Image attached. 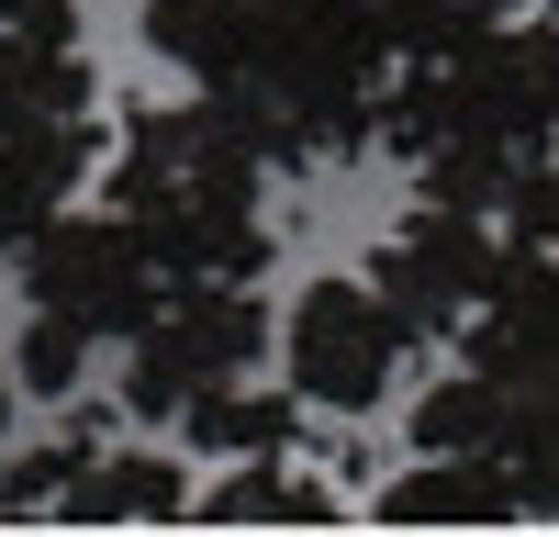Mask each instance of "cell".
Masks as SVG:
<instances>
[{
	"label": "cell",
	"instance_id": "1",
	"mask_svg": "<svg viewBox=\"0 0 559 537\" xmlns=\"http://www.w3.org/2000/svg\"><path fill=\"white\" fill-rule=\"evenodd\" d=\"M269 146L236 102H146L112 157V213L146 224V247L179 281H258L269 268V213H258Z\"/></svg>",
	"mask_w": 559,
	"mask_h": 537
},
{
	"label": "cell",
	"instance_id": "2",
	"mask_svg": "<svg viewBox=\"0 0 559 537\" xmlns=\"http://www.w3.org/2000/svg\"><path fill=\"white\" fill-rule=\"evenodd\" d=\"M381 134L403 157H437V146H515L537 157L559 134V23H492L448 57H414V79L392 90Z\"/></svg>",
	"mask_w": 559,
	"mask_h": 537
},
{
	"label": "cell",
	"instance_id": "3",
	"mask_svg": "<svg viewBox=\"0 0 559 537\" xmlns=\"http://www.w3.org/2000/svg\"><path fill=\"white\" fill-rule=\"evenodd\" d=\"M168 291H179V268L146 247L134 213H45L23 236V302L79 313L90 336H146Z\"/></svg>",
	"mask_w": 559,
	"mask_h": 537
},
{
	"label": "cell",
	"instance_id": "4",
	"mask_svg": "<svg viewBox=\"0 0 559 537\" xmlns=\"http://www.w3.org/2000/svg\"><path fill=\"white\" fill-rule=\"evenodd\" d=\"M269 358V313L247 281H179L157 302V325L134 336V370H123V403L134 415H191L202 392L247 381Z\"/></svg>",
	"mask_w": 559,
	"mask_h": 537
},
{
	"label": "cell",
	"instance_id": "5",
	"mask_svg": "<svg viewBox=\"0 0 559 537\" xmlns=\"http://www.w3.org/2000/svg\"><path fill=\"white\" fill-rule=\"evenodd\" d=\"M503 268H515V236H492V213L471 202H414L381 258H369V281L392 291V313L414 336H448V325H471V313L503 291Z\"/></svg>",
	"mask_w": 559,
	"mask_h": 537
},
{
	"label": "cell",
	"instance_id": "6",
	"mask_svg": "<svg viewBox=\"0 0 559 537\" xmlns=\"http://www.w3.org/2000/svg\"><path fill=\"white\" fill-rule=\"evenodd\" d=\"M403 313L381 281H313L292 302V325H280V347H292V392L324 403V415H369V403L392 392L403 370Z\"/></svg>",
	"mask_w": 559,
	"mask_h": 537
},
{
	"label": "cell",
	"instance_id": "7",
	"mask_svg": "<svg viewBox=\"0 0 559 537\" xmlns=\"http://www.w3.org/2000/svg\"><path fill=\"white\" fill-rule=\"evenodd\" d=\"M481 460L526 492V515H559V370H492Z\"/></svg>",
	"mask_w": 559,
	"mask_h": 537
},
{
	"label": "cell",
	"instance_id": "8",
	"mask_svg": "<svg viewBox=\"0 0 559 537\" xmlns=\"http://www.w3.org/2000/svg\"><path fill=\"white\" fill-rule=\"evenodd\" d=\"M90 179V112H68V123H12L0 134V236H34L45 213H68V191Z\"/></svg>",
	"mask_w": 559,
	"mask_h": 537
},
{
	"label": "cell",
	"instance_id": "9",
	"mask_svg": "<svg viewBox=\"0 0 559 537\" xmlns=\"http://www.w3.org/2000/svg\"><path fill=\"white\" fill-rule=\"evenodd\" d=\"M503 515H526V492L492 460H459V448H426V470H403L381 492V526H503Z\"/></svg>",
	"mask_w": 559,
	"mask_h": 537
},
{
	"label": "cell",
	"instance_id": "10",
	"mask_svg": "<svg viewBox=\"0 0 559 537\" xmlns=\"http://www.w3.org/2000/svg\"><path fill=\"white\" fill-rule=\"evenodd\" d=\"M68 526H146V515H191V492H179V460L157 448H90L79 481L57 492Z\"/></svg>",
	"mask_w": 559,
	"mask_h": 537
},
{
	"label": "cell",
	"instance_id": "11",
	"mask_svg": "<svg viewBox=\"0 0 559 537\" xmlns=\"http://www.w3.org/2000/svg\"><path fill=\"white\" fill-rule=\"evenodd\" d=\"M102 102V79H90L79 34H0V134L12 123H68Z\"/></svg>",
	"mask_w": 559,
	"mask_h": 537
},
{
	"label": "cell",
	"instance_id": "12",
	"mask_svg": "<svg viewBox=\"0 0 559 537\" xmlns=\"http://www.w3.org/2000/svg\"><path fill=\"white\" fill-rule=\"evenodd\" d=\"M179 426H191V448H213V460H280V448L302 437V415H292V403H280V392H247V381L202 392Z\"/></svg>",
	"mask_w": 559,
	"mask_h": 537
},
{
	"label": "cell",
	"instance_id": "13",
	"mask_svg": "<svg viewBox=\"0 0 559 537\" xmlns=\"http://www.w3.org/2000/svg\"><path fill=\"white\" fill-rule=\"evenodd\" d=\"M191 515H213V526H336V492L302 481V470H236L224 492H202Z\"/></svg>",
	"mask_w": 559,
	"mask_h": 537
},
{
	"label": "cell",
	"instance_id": "14",
	"mask_svg": "<svg viewBox=\"0 0 559 537\" xmlns=\"http://www.w3.org/2000/svg\"><path fill=\"white\" fill-rule=\"evenodd\" d=\"M12 370H23V392L68 403V392L90 381V325H79V313H45V302H34V325H23V358H12Z\"/></svg>",
	"mask_w": 559,
	"mask_h": 537
},
{
	"label": "cell",
	"instance_id": "15",
	"mask_svg": "<svg viewBox=\"0 0 559 537\" xmlns=\"http://www.w3.org/2000/svg\"><path fill=\"white\" fill-rule=\"evenodd\" d=\"M537 0H403V57H448V45H471L492 23H526Z\"/></svg>",
	"mask_w": 559,
	"mask_h": 537
},
{
	"label": "cell",
	"instance_id": "16",
	"mask_svg": "<svg viewBox=\"0 0 559 537\" xmlns=\"http://www.w3.org/2000/svg\"><path fill=\"white\" fill-rule=\"evenodd\" d=\"M492 213H503V236H515V247H559V168L526 157L515 179H503V202H492Z\"/></svg>",
	"mask_w": 559,
	"mask_h": 537
},
{
	"label": "cell",
	"instance_id": "17",
	"mask_svg": "<svg viewBox=\"0 0 559 537\" xmlns=\"http://www.w3.org/2000/svg\"><path fill=\"white\" fill-rule=\"evenodd\" d=\"M0 34H79L68 0H0Z\"/></svg>",
	"mask_w": 559,
	"mask_h": 537
},
{
	"label": "cell",
	"instance_id": "18",
	"mask_svg": "<svg viewBox=\"0 0 559 537\" xmlns=\"http://www.w3.org/2000/svg\"><path fill=\"white\" fill-rule=\"evenodd\" d=\"M0 415H12V381H0Z\"/></svg>",
	"mask_w": 559,
	"mask_h": 537
}]
</instances>
